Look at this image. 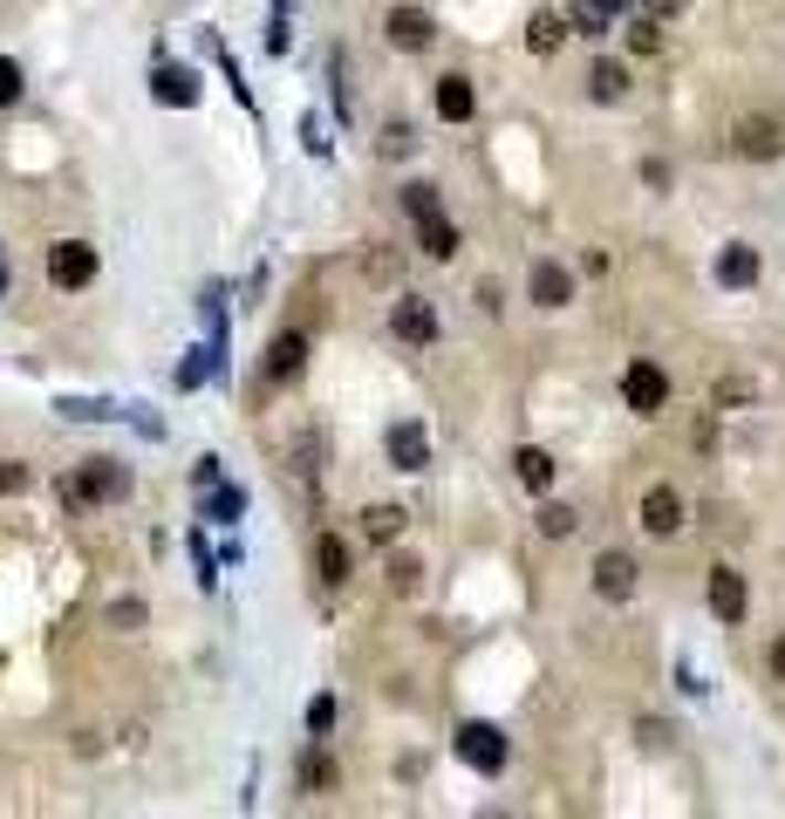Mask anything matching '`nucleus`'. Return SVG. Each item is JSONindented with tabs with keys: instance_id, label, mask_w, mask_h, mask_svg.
Listing matches in <instances>:
<instances>
[{
	"instance_id": "nucleus-1",
	"label": "nucleus",
	"mask_w": 785,
	"mask_h": 819,
	"mask_svg": "<svg viewBox=\"0 0 785 819\" xmlns=\"http://www.w3.org/2000/svg\"><path fill=\"white\" fill-rule=\"evenodd\" d=\"M49 281H55L62 294L90 287V281H96V246H90V240H55V246H49Z\"/></svg>"
},
{
	"instance_id": "nucleus-2",
	"label": "nucleus",
	"mask_w": 785,
	"mask_h": 819,
	"mask_svg": "<svg viewBox=\"0 0 785 819\" xmlns=\"http://www.w3.org/2000/svg\"><path fill=\"white\" fill-rule=\"evenodd\" d=\"M621 403L636 410V417H656L662 403H670V376H662L656 363H628L621 369Z\"/></svg>"
},
{
	"instance_id": "nucleus-3",
	"label": "nucleus",
	"mask_w": 785,
	"mask_h": 819,
	"mask_svg": "<svg viewBox=\"0 0 785 819\" xmlns=\"http://www.w3.org/2000/svg\"><path fill=\"white\" fill-rule=\"evenodd\" d=\"M458 758L471 771H499L505 765V731L499 724H458Z\"/></svg>"
},
{
	"instance_id": "nucleus-4",
	"label": "nucleus",
	"mask_w": 785,
	"mask_h": 819,
	"mask_svg": "<svg viewBox=\"0 0 785 819\" xmlns=\"http://www.w3.org/2000/svg\"><path fill=\"white\" fill-rule=\"evenodd\" d=\"M124 492H130V479L116 472L109 458H90L83 472H75V498H83V505H109V498H124Z\"/></svg>"
},
{
	"instance_id": "nucleus-5",
	"label": "nucleus",
	"mask_w": 785,
	"mask_h": 819,
	"mask_svg": "<svg viewBox=\"0 0 785 819\" xmlns=\"http://www.w3.org/2000/svg\"><path fill=\"white\" fill-rule=\"evenodd\" d=\"M744 608H752V595H744V574H737V567H711V615L724 621V629H737Z\"/></svg>"
},
{
	"instance_id": "nucleus-6",
	"label": "nucleus",
	"mask_w": 785,
	"mask_h": 819,
	"mask_svg": "<svg viewBox=\"0 0 785 819\" xmlns=\"http://www.w3.org/2000/svg\"><path fill=\"white\" fill-rule=\"evenodd\" d=\"M677 526H683V498H677V485H649V492H642V533L670 539Z\"/></svg>"
},
{
	"instance_id": "nucleus-7",
	"label": "nucleus",
	"mask_w": 785,
	"mask_h": 819,
	"mask_svg": "<svg viewBox=\"0 0 785 819\" xmlns=\"http://www.w3.org/2000/svg\"><path fill=\"white\" fill-rule=\"evenodd\" d=\"M389 464H397V472H423L430 464V438H423V423H389Z\"/></svg>"
},
{
	"instance_id": "nucleus-8",
	"label": "nucleus",
	"mask_w": 785,
	"mask_h": 819,
	"mask_svg": "<svg viewBox=\"0 0 785 819\" xmlns=\"http://www.w3.org/2000/svg\"><path fill=\"white\" fill-rule=\"evenodd\" d=\"M301 369H307V335H301V328L273 335V348H266V382H294Z\"/></svg>"
},
{
	"instance_id": "nucleus-9",
	"label": "nucleus",
	"mask_w": 785,
	"mask_h": 819,
	"mask_svg": "<svg viewBox=\"0 0 785 819\" xmlns=\"http://www.w3.org/2000/svg\"><path fill=\"white\" fill-rule=\"evenodd\" d=\"M526 294H533L540 307H567V301H574V273L554 266V260H540V266L526 273Z\"/></svg>"
},
{
	"instance_id": "nucleus-10",
	"label": "nucleus",
	"mask_w": 785,
	"mask_h": 819,
	"mask_svg": "<svg viewBox=\"0 0 785 819\" xmlns=\"http://www.w3.org/2000/svg\"><path fill=\"white\" fill-rule=\"evenodd\" d=\"M595 595L628 601V595H636V560H628V554H601L595 560Z\"/></svg>"
},
{
	"instance_id": "nucleus-11",
	"label": "nucleus",
	"mask_w": 785,
	"mask_h": 819,
	"mask_svg": "<svg viewBox=\"0 0 785 819\" xmlns=\"http://www.w3.org/2000/svg\"><path fill=\"white\" fill-rule=\"evenodd\" d=\"M389 42H397V49H430V42H438V21H430L423 8H397V14H389Z\"/></svg>"
},
{
	"instance_id": "nucleus-12",
	"label": "nucleus",
	"mask_w": 785,
	"mask_h": 819,
	"mask_svg": "<svg viewBox=\"0 0 785 819\" xmlns=\"http://www.w3.org/2000/svg\"><path fill=\"white\" fill-rule=\"evenodd\" d=\"M731 144L744 150V158H778V150H785V137H778V124H765V116H744V124L731 130Z\"/></svg>"
},
{
	"instance_id": "nucleus-13",
	"label": "nucleus",
	"mask_w": 785,
	"mask_h": 819,
	"mask_svg": "<svg viewBox=\"0 0 785 819\" xmlns=\"http://www.w3.org/2000/svg\"><path fill=\"white\" fill-rule=\"evenodd\" d=\"M471 109H479L471 75H444V83H438V116H444V124H471Z\"/></svg>"
},
{
	"instance_id": "nucleus-14",
	"label": "nucleus",
	"mask_w": 785,
	"mask_h": 819,
	"mask_svg": "<svg viewBox=\"0 0 785 819\" xmlns=\"http://www.w3.org/2000/svg\"><path fill=\"white\" fill-rule=\"evenodd\" d=\"M389 328H397L404 342H438V315H430V301H397V315H389Z\"/></svg>"
},
{
	"instance_id": "nucleus-15",
	"label": "nucleus",
	"mask_w": 785,
	"mask_h": 819,
	"mask_svg": "<svg viewBox=\"0 0 785 819\" xmlns=\"http://www.w3.org/2000/svg\"><path fill=\"white\" fill-rule=\"evenodd\" d=\"M314 567H322L328 588H342L348 580V539L342 533H314Z\"/></svg>"
},
{
	"instance_id": "nucleus-16",
	"label": "nucleus",
	"mask_w": 785,
	"mask_h": 819,
	"mask_svg": "<svg viewBox=\"0 0 785 819\" xmlns=\"http://www.w3.org/2000/svg\"><path fill=\"white\" fill-rule=\"evenodd\" d=\"M513 472H520L526 492H546V485H554V458H546L540 444H520V451H513Z\"/></svg>"
},
{
	"instance_id": "nucleus-17",
	"label": "nucleus",
	"mask_w": 785,
	"mask_h": 819,
	"mask_svg": "<svg viewBox=\"0 0 785 819\" xmlns=\"http://www.w3.org/2000/svg\"><path fill=\"white\" fill-rule=\"evenodd\" d=\"M718 281H724V287H752V281H758V253H752V246H724V253H718Z\"/></svg>"
},
{
	"instance_id": "nucleus-18",
	"label": "nucleus",
	"mask_w": 785,
	"mask_h": 819,
	"mask_svg": "<svg viewBox=\"0 0 785 819\" xmlns=\"http://www.w3.org/2000/svg\"><path fill=\"white\" fill-rule=\"evenodd\" d=\"M587 96H595V103H621L628 96V69L621 62H595V69H587Z\"/></svg>"
},
{
	"instance_id": "nucleus-19",
	"label": "nucleus",
	"mask_w": 785,
	"mask_h": 819,
	"mask_svg": "<svg viewBox=\"0 0 785 819\" xmlns=\"http://www.w3.org/2000/svg\"><path fill=\"white\" fill-rule=\"evenodd\" d=\"M150 90H157V103H171V109L199 103V83H191L185 69H157V75H150Z\"/></svg>"
},
{
	"instance_id": "nucleus-20",
	"label": "nucleus",
	"mask_w": 785,
	"mask_h": 819,
	"mask_svg": "<svg viewBox=\"0 0 785 819\" xmlns=\"http://www.w3.org/2000/svg\"><path fill=\"white\" fill-rule=\"evenodd\" d=\"M417 232H423V253H430V260H451V253H458V225H451L444 212L417 219Z\"/></svg>"
},
{
	"instance_id": "nucleus-21",
	"label": "nucleus",
	"mask_w": 785,
	"mask_h": 819,
	"mask_svg": "<svg viewBox=\"0 0 785 819\" xmlns=\"http://www.w3.org/2000/svg\"><path fill=\"white\" fill-rule=\"evenodd\" d=\"M561 34H567V21H554V14H540V21L526 28V49H533V55H554V49H561Z\"/></svg>"
},
{
	"instance_id": "nucleus-22",
	"label": "nucleus",
	"mask_w": 785,
	"mask_h": 819,
	"mask_svg": "<svg viewBox=\"0 0 785 819\" xmlns=\"http://www.w3.org/2000/svg\"><path fill=\"white\" fill-rule=\"evenodd\" d=\"M404 519H410L404 505H369V539H397V533H404Z\"/></svg>"
},
{
	"instance_id": "nucleus-23",
	"label": "nucleus",
	"mask_w": 785,
	"mask_h": 819,
	"mask_svg": "<svg viewBox=\"0 0 785 819\" xmlns=\"http://www.w3.org/2000/svg\"><path fill=\"white\" fill-rule=\"evenodd\" d=\"M404 212L430 219V212H438V185H404Z\"/></svg>"
},
{
	"instance_id": "nucleus-24",
	"label": "nucleus",
	"mask_w": 785,
	"mask_h": 819,
	"mask_svg": "<svg viewBox=\"0 0 785 819\" xmlns=\"http://www.w3.org/2000/svg\"><path fill=\"white\" fill-rule=\"evenodd\" d=\"M540 533H546V539H567V533H574V513H567V505H546V513H540Z\"/></svg>"
},
{
	"instance_id": "nucleus-25",
	"label": "nucleus",
	"mask_w": 785,
	"mask_h": 819,
	"mask_svg": "<svg viewBox=\"0 0 785 819\" xmlns=\"http://www.w3.org/2000/svg\"><path fill=\"white\" fill-rule=\"evenodd\" d=\"M574 28H580V34H601V28H608V8H601V0H580V8H574Z\"/></svg>"
},
{
	"instance_id": "nucleus-26",
	"label": "nucleus",
	"mask_w": 785,
	"mask_h": 819,
	"mask_svg": "<svg viewBox=\"0 0 785 819\" xmlns=\"http://www.w3.org/2000/svg\"><path fill=\"white\" fill-rule=\"evenodd\" d=\"M8 103H21V69L0 55V109H8Z\"/></svg>"
},
{
	"instance_id": "nucleus-27",
	"label": "nucleus",
	"mask_w": 785,
	"mask_h": 819,
	"mask_svg": "<svg viewBox=\"0 0 785 819\" xmlns=\"http://www.w3.org/2000/svg\"><path fill=\"white\" fill-rule=\"evenodd\" d=\"M628 49H636V55H656V21H636V28H628Z\"/></svg>"
},
{
	"instance_id": "nucleus-28",
	"label": "nucleus",
	"mask_w": 785,
	"mask_h": 819,
	"mask_svg": "<svg viewBox=\"0 0 785 819\" xmlns=\"http://www.w3.org/2000/svg\"><path fill=\"white\" fill-rule=\"evenodd\" d=\"M301 778H307V786H335V765H328V758H307Z\"/></svg>"
},
{
	"instance_id": "nucleus-29",
	"label": "nucleus",
	"mask_w": 785,
	"mask_h": 819,
	"mask_svg": "<svg viewBox=\"0 0 785 819\" xmlns=\"http://www.w3.org/2000/svg\"><path fill=\"white\" fill-rule=\"evenodd\" d=\"M335 724V704H328V696H314V704H307V731H328Z\"/></svg>"
},
{
	"instance_id": "nucleus-30",
	"label": "nucleus",
	"mask_w": 785,
	"mask_h": 819,
	"mask_svg": "<svg viewBox=\"0 0 785 819\" xmlns=\"http://www.w3.org/2000/svg\"><path fill=\"white\" fill-rule=\"evenodd\" d=\"M389 588H417V560H389Z\"/></svg>"
},
{
	"instance_id": "nucleus-31",
	"label": "nucleus",
	"mask_w": 785,
	"mask_h": 819,
	"mask_svg": "<svg viewBox=\"0 0 785 819\" xmlns=\"http://www.w3.org/2000/svg\"><path fill=\"white\" fill-rule=\"evenodd\" d=\"M109 621H116V629H137L144 608H137V601H116V608H109Z\"/></svg>"
},
{
	"instance_id": "nucleus-32",
	"label": "nucleus",
	"mask_w": 785,
	"mask_h": 819,
	"mask_svg": "<svg viewBox=\"0 0 785 819\" xmlns=\"http://www.w3.org/2000/svg\"><path fill=\"white\" fill-rule=\"evenodd\" d=\"M28 485V464H0V492H21Z\"/></svg>"
},
{
	"instance_id": "nucleus-33",
	"label": "nucleus",
	"mask_w": 785,
	"mask_h": 819,
	"mask_svg": "<svg viewBox=\"0 0 785 819\" xmlns=\"http://www.w3.org/2000/svg\"><path fill=\"white\" fill-rule=\"evenodd\" d=\"M765 662H772V676H778V683H785V636H778V642H772V655H765Z\"/></svg>"
},
{
	"instance_id": "nucleus-34",
	"label": "nucleus",
	"mask_w": 785,
	"mask_h": 819,
	"mask_svg": "<svg viewBox=\"0 0 785 819\" xmlns=\"http://www.w3.org/2000/svg\"><path fill=\"white\" fill-rule=\"evenodd\" d=\"M649 8H656V14H677V0H649Z\"/></svg>"
},
{
	"instance_id": "nucleus-35",
	"label": "nucleus",
	"mask_w": 785,
	"mask_h": 819,
	"mask_svg": "<svg viewBox=\"0 0 785 819\" xmlns=\"http://www.w3.org/2000/svg\"><path fill=\"white\" fill-rule=\"evenodd\" d=\"M601 8H608V14H621V8H628V0H601Z\"/></svg>"
},
{
	"instance_id": "nucleus-36",
	"label": "nucleus",
	"mask_w": 785,
	"mask_h": 819,
	"mask_svg": "<svg viewBox=\"0 0 785 819\" xmlns=\"http://www.w3.org/2000/svg\"><path fill=\"white\" fill-rule=\"evenodd\" d=\"M0 294H8V266H0Z\"/></svg>"
}]
</instances>
